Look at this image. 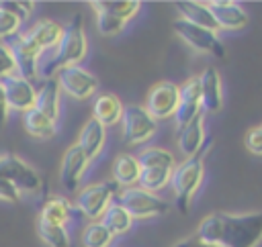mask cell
I'll use <instances>...</instances> for the list:
<instances>
[{"instance_id": "cell-1", "label": "cell", "mask_w": 262, "mask_h": 247, "mask_svg": "<svg viewBox=\"0 0 262 247\" xmlns=\"http://www.w3.org/2000/svg\"><path fill=\"white\" fill-rule=\"evenodd\" d=\"M194 235L217 247H258L262 241V210L246 214L211 212L199 223Z\"/></svg>"}, {"instance_id": "cell-2", "label": "cell", "mask_w": 262, "mask_h": 247, "mask_svg": "<svg viewBox=\"0 0 262 247\" xmlns=\"http://www.w3.org/2000/svg\"><path fill=\"white\" fill-rule=\"evenodd\" d=\"M88 53V39L82 24V16L74 14V18L63 27V35L57 47L41 57L39 63V78L49 80L55 76L57 69L68 65H80V61Z\"/></svg>"}, {"instance_id": "cell-3", "label": "cell", "mask_w": 262, "mask_h": 247, "mask_svg": "<svg viewBox=\"0 0 262 247\" xmlns=\"http://www.w3.org/2000/svg\"><path fill=\"white\" fill-rule=\"evenodd\" d=\"M213 141L207 139L205 147L184 159L180 165H176V169L172 171V180H170V186H172V192H174V202H176V208L182 212V214H188L190 210V202L196 194V190L201 188V182H203V176H205V159H207V153L211 149Z\"/></svg>"}, {"instance_id": "cell-4", "label": "cell", "mask_w": 262, "mask_h": 247, "mask_svg": "<svg viewBox=\"0 0 262 247\" xmlns=\"http://www.w3.org/2000/svg\"><path fill=\"white\" fill-rule=\"evenodd\" d=\"M119 190H121V186L115 180H102V182L90 184L76 194L74 208L90 220H100L102 214L106 212V208L117 198Z\"/></svg>"}, {"instance_id": "cell-5", "label": "cell", "mask_w": 262, "mask_h": 247, "mask_svg": "<svg viewBox=\"0 0 262 247\" xmlns=\"http://www.w3.org/2000/svg\"><path fill=\"white\" fill-rule=\"evenodd\" d=\"M117 202L133 216V220L141 218H151V216H162L168 212L166 200L156 196L154 192H147L139 186L133 188H121L117 194Z\"/></svg>"}, {"instance_id": "cell-6", "label": "cell", "mask_w": 262, "mask_h": 247, "mask_svg": "<svg viewBox=\"0 0 262 247\" xmlns=\"http://www.w3.org/2000/svg\"><path fill=\"white\" fill-rule=\"evenodd\" d=\"M158 131V120L147 112L145 106L139 104H125L123 118H121V133L125 145H141L149 141Z\"/></svg>"}, {"instance_id": "cell-7", "label": "cell", "mask_w": 262, "mask_h": 247, "mask_svg": "<svg viewBox=\"0 0 262 247\" xmlns=\"http://www.w3.org/2000/svg\"><path fill=\"white\" fill-rule=\"evenodd\" d=\"M0 176L12 182L20 194H39L43 190L41 174L14 153H0Z\"/></svg>"}, {"instance_id": "cell-8", "label": "cell", "mask_w": 262, "mask_h": 247, "mask_svg": "<svg viewBox=\"0 0 262 247\" xmlns=\"http://www.w3.org/2000/svg\"><path fill=\"white\" fill-rule=\"evenodd\" d=\"M172 29H174L176 37H180V41H184V43H186L188 47H192L194 51L209 53V55L219 57V59L225 57V47H223V43H221V39L217 37L215 31L196 27V24L186 22V20H182V18H176V20L172 22Z\"/></svg>"}, {"instance_id": "cell-9", "label": "cell", "mask_w": 262, "mask_h": 247, "mask_svg": "<svg viewBox=\"0 0 262 247\" xmlns=\"http://www.w3.org/2000/svg\"><path fill=\"white\" fill-rule=\"evenodd\" d=\"M55 80L61 92H66L68 96L76 100H88L98 90V80L94 78V73H90L82 65H68V67L57 69Z\"/></svg>"}, {"instance_id": "cell-10", "label": "cell", "mask_w": 262, "mask_h": 247, "mask_svg": "<svg viewBox=\"0 0 262 247\" xmlns=\"http://www.w3.org/2000/svg\"><path fill=\"white\" fill-rule=\"evenodd\" d=\"M178 102H180V86L170 80H162L149 88L145 108L156 120H166L176 114Z\"/></svg>"}, {"instance_id": "cell-11", "label": "cell", "mask_w": 262, "mask_h": 247, "mask_svg": "<svg viewBox=\"0 0 262 247\" xmlns=\"http://www.w3.org/2000/svg\"><path fill=\"white\" fill-rule=\"evenodd\" d=\"M4 43H8V47L12 49V55L16 59V69L23 78L27 80H37L39 78V63L43 57V51L27 37L25 31H20L18 35L6 39Z\"/></svg>"}, {"instance_id": "cell-12", "label": "cell", "mask_w": 262, "mask_h": 247, "mask_svg": "<svg viewBox=\"0 0 262 247\" xmlns=\"http://www.w3.org/2000/svg\"><path fill=\"white\" fill-rule=\"evenodd\" d=\"M0 86H2V92H4V98H6V104L10 110L25 114V112L35 108L37 88L31 80L23 78L20 73H14V76L2 80Z\"/></svg>"}, {"instance_id": "cell-13", "label": "cell", "mask_w": 262, "mask_h": 247, "mask_svg": "<svg viewBox=\"0 0 262 247\" xmlns=\"http://www.w3.org/2000/svg\"><path fill=\"white\" fill-rule=\"evenodd\" d=\"M203 112V88H201V76H190L180 86V102L174 114V120L178 129L186 127L192 118H196Z\"/></svg>"}, {"instance_id": "cell-14", "label": "cell", "mask_w": 262, "mask_h": 247, "mask_svg": "<svg viewBox=\"0 0 262 247\" xmlns=\"http://www.w3.org/2000/svg\"><path fill=\"white\" fill-rule=\"evenodd\" d=\"M88 165H90L88 155L76 143L70 145L63 153V157H61V163H59V182H61V186L70 192H76L80 188V182H82Z\"/></svg>"}, {"instance_id": "cell-15", "label": "cell", "mask_w": 262, "mask_h": 247, "mask_svg": "<svg viewBox=\"0 0 262 247\" xmlns=\"http://www.w3.org/2000/svg\"><path fill=\"white\" fill-rule=\"evenodd\" d=\"M207 4H209V10L219 29L242 31L248 24V14L242 8V4H237L233 0H211Z\"/></svg>"}, {"instance_id": "cell-16", "label": "cell", "mask_w": 262, "mask_h": 247, "mask_svg": "<svg viewBox=\"0 0 262 247\" xmlns=\"http://www.w3.org/2000/svg\"><path fill=\"white\" fill-rule=\"evenodd\" d=\"M207 139L209 137L205 133V116H203V112L196 118H192L186 127L178 129V149L184 155V159L196 155L205 147Z\"/></svg>"}, {"instance_id": "cell-17", "label": "cell", "mask_w": 262, "mask_h": 247, "mask_svg": "<svg viewBox=\"0 0 262 247\" xmlns=\"http://www.w3.org/2000/svg\"><path fill=\"white\" fill-rule=\"evenodd\" d=\"M25 33L45 55L57 47V43L63 35V24H59L57 20H51V18H41L31 29H27Z\"/></svg>"}, {"instance_id": "cell-18", "label": "cell", "mask_w": 262, "mask_h": 247, "mask_svg": "<svg viewBox=\"0 0 262 247\" xmlns=\"http://www.w3.org/2000/svg\"><path fill=\"white\" fill-rule=\"evenodd\" d=\"M35 108L45 114L51 120H59L61 114V88L57 84L55 78L43 80V84L37 88V100H35Z\"/></svg>"}, {"instance_id": "cell-19", "label": "cell", "mask_w": 262, "mask_h": 247, "mask_svg": "<svg viewBox=\"0 0 262 247\" xmlns=\"http://www.w3.org/2000/svg\"><path fill=\"white\" fill-rule=\"evenodd\" d=\"M104 143H106V127L100 125L96 118L90 116V118L84 122L80 135H78L76 145H78V147L88 155V159L92 161V159H96V157L100 155Z\"/></svg>"}, {"instance_id": "cell-20", "label": "cell", "mask_w": 262, "mask_h": 247, "mask_svg": "<svg viewBox=\"0 0 262 247\" xmlns=\"http://www.w3.org/2000/svg\"><path fill=\"white\" fill-rule=\"evenodd\" d=\"M201 88H203V112H219L223 106V90H221V76L215 67H205L201 73Z\"/></svg>"}, {"instance_id": "cell-21", "label": "cell", "mask_w": 262, "mask_h": 247, "mask_svg": "<svg viewBox=\"0 0 262 247\" xmlns=\"http://www.w3.org/2000/svg\"><path fill=\"white\" fill-rule=\"evenodd\" d=\"M176 10H178V18L186 20V22H192L196 27H203V29H209V31H215L217 33V22L209 10V4L207 2H194V0H180V2H174Z\"/></svg>"}, {"instance_id": "cell-22", "label": "cell", "mask_w": 262, "mask_h": 247, "mask_svg": "<svg viewBox=\"0 0 262 247\" xmlns=\"http://www.w3.org/2000/svg\"><path fill=\"white\" fill-rule=\"evenodd\" d=\"M74 210H76L74 204L70 200H66L63 196H49L43 202L37 220H43V223H49V225L68 227V223L74 216Z\"/></svg>"}, {"instance_id": "cell-23", "label": "cell", "mask_w": 262, "mask_h": 247, "mask_svg": "<svg viewBox=\"0 0 262 247\" xmlns=\"http://www.w3.org/2000/svg\"><path fill=\"white\" fill-rule=\"evenodd\" d=\"M123 110H125V104L119 100V96L108 94V92L98 94V98L92 104V118H96L104 127H111V125L121 122Z\"/></svg>"}, {"instance_id": "cell-24", "label": "cell", "mask_w": 262, "mask_h": 247, "mask_svg": "<svg viewBox=\"0 0 262 247\" xmlns=\"http://www.w3.org/2000/svg\"><path fill=\"white\" fill-rule=\"evenodd\" d=\"M139 176H141V165H139L137 155H131V153L117 155V159L113 163V180L121 188L137 186L139 184Z\"/></svg>"}, {"instance_id": "cell-25", "label": "cell", "mask_w": 262, "mask_h": 247, "mask_svg": "<svg viewBox=\"0 0 262 247\" xmlns=\"http://www.w3.org/2000/svg\"><path fill=\"white\" fill-rule=\"evenodd\" d=\"M23 129L27 135H31L33 139H41V141H47V139H53L55 133H57V122L47 118L45 114H41L37 108L29 110L23 114Z\"/></svg>"}, {"instance_id": "cell-26", "label": "cell", "mask_w": 262, "mask_h": 247, "mask_svg": "<svg viewBox=\"0 0 262 247\" xmlns=\"http://www.w3.org/2000/svg\"><path fill=\"white\" fill-rule=\"evenodd\" d=\"M90 6L94 8V12H106L113 14L125 22H129L141 8V2L137 0H92Z\"/></svg>"}, {"instance_id": "cell-27", "label": "cell", "mask_w": 262, "mask_h": 247, "mask_svg": "<svg viewBox=\"0 0 262 247\" xmlns=\"http://www.w3.org/2000/svg\"><path fill=\"white\" fill-rule=\"evenodd\" d=\"M100 223H102L115 237H119V235H125V233L131 231V227H133V216L115 200V202L106 208V212L102 214Z\"/></svg>"}, {"instance_id": "cell-28", "label": "cell", "mask_w": 262, "mask_h": 247, "mask_svg": "<svg viewBox=\"0 0 262 247\" xmlns=\"http://www.w3.org/2000/svg\"><path fill=\"white\" fill-rule=\"evenodd\" d=\"M139 165L141 167H166V169H176V157L172 151L164 147H147L139 155Z\"/></svg>"}, {"instance_id": "cell-29", "label": "cell", "mask_w": 262, "mask_h": 247, "mask_svg": "<svg viewBox=\"0 0 262 247\" xmlns=\"http://www.w3.org/2000/svg\"><path fill=\"white\" fill-rule=\"evenodd\" d=\"M113 241H115V235L100 220H90L82 231L84 247H111Z\"/></svg>"}, {"instance_id": "cell-30", "label": "cell", "mask_w": 262, "mask_h": 247, "mask_svg": "<svg viewBox=\"0 0 262 247\" xmlns=\"http://www.w3.org/2000/svg\"><path fill=\"white\" fill-rule=\"evenodd\" d=\"M172 171H174V169H166V167H141L139 188H143V190L156 194L158 190H162L164 186L170 184Z\"/></svg>"}, {"instance_id": "cell-31", "label": "cell", "mask_w": 262, "mask_h": 247, "mask_svg": "<svg viewBox=\"0 0 262 247\" xmlns=\"http://www.w3.org/2000/svg\"><path fill=\"white\" fill-rule=\"evenodd\" d=\"M37 235L47 247H70L68 227H59V225H49V223L37 220Z\"/></svg>"}, {"instance_id": "cell-32", "label": "cell", "mask_w": 262, "mask_h": 247, "mask_svg": "<svg viewBox=\"0 0 262 247\" xmlns=\"http://www.w3.org/2000/svg\"><path fill=\"white\" fill-rule=\"evenodd\" d=\"M96 14V29H98V33L100 35H104V37H115V35H119L123 29H125V20H121V18H117V16H113V14H106V12H94Z\"/></svg>"}, {"instance_id": "cell-33", "label": "cell", "mask_w": 262, "mask_h": 247, "mask_svg": "<svg viewBox=\"0 0 262 247\" xmlns=\"http://www.w3.org/2000/svg\"><path fill=\"white\" fill-rule=\"evenodd\" d=\"M0 8L14 14L16 18H20L23 22L29 20V16L35 10V2H25V0H0Z\"/></svg>"}, {"instance_id": "cell-34", "label": "cell", "mask_w": 262, "mask_h": 247, "mask_svg": "<svg viewBox=\"0 0 262 247\" xmlns=\"http://www.w3.org/2000/svg\"><path fill=\"white\" fill-rule=\"evenodd\" d=\"M23 24L25 22L20 18H16L14 14H10V12H6V10L0 8V41H6L10 37L18 35Z\"/></svg>"}, {"instance_id": "cell-35", "label": "cell", "mask_w": 262, "mask_h": 247, "mask_svg": "<svg viewBox=\"0 0 262 247\" xmlns=\"http://www.w3.org/2000/svg\"><path fill=\"white\" fill-rule=\"evenodd\" d=\"M14 73H18V69H16V59L12 55V49L8 47V43L0 41V82Z\"/></svg>"}, {"instance_id": "cell-36", "label": "cell", "mask_w": 262, "mask_h": 247, "mask_svg": "<svg viewBox=\"0 0 262 247\" xmlns=\"http://www.w3.org/2000/svg\"><path fill=\"white\" fill-rule=\"evenodd\" d=\"M244 143H246V149H248L252 155L262 157V131H260V127H252V129H248Z\"/></svg>"}, {"instance_id": "cell-37", "label": "cell", "mask_w": 262, "mask_h": 247, "mask_svg": "<svg viewBox=\"0 0 262 247\" xmlns=\"http://www.w3.org/2000/svg\"><path fill=\"white\" fill-rule=\"evenodd\" d=\"M20 198H23L20 190H18L12 182H8L6 178L0 176V200H2V202H12V204H16Z\"/></svg>"}, {"instance_id": "cell-38", "label": "cell", "mask_w": 262, "mask_h": 247, "mask_svg": "<svg viewBox=\"0 0 262 247\" xmlns=\"http://www.w3.org/2000/svg\"><path fill=\"white\" fill-rule=\"evenodd\" d=\"M172 247H217V245H209V243L201 241L196 235H190V237H186V239L178 241V243H176V245H172Z\"/></svg>"}, {"instance_id": "cell-39", "label": "cell", "mask_w": 262, "mask_h": 247, "mask_svg": "<svg viewBox=\"0 0 262 247\" xmlns=\"http://www.w3.org/2000/svg\"><path fill=\"white\" fill-rule=\"evenodd\" d=\"M8 112H10V108L6 104V98H4V92H2V86H0V131L4 129V125L8 120Z\"/></svg>"}, {"instance_id": "cell-40", "label": "cell", "mask_w": 262, "mask_h": 247, "mask_svg": "<svg viewBox=\"0 0 262 247\" xmlns=\"http://www.w3.org/2000/svg\"><path fill=\"white\" fill-rule=\"evenodd\" d=\"M258 127H260V131H262V125H258Z\"/></svg>"}]
</instances>
